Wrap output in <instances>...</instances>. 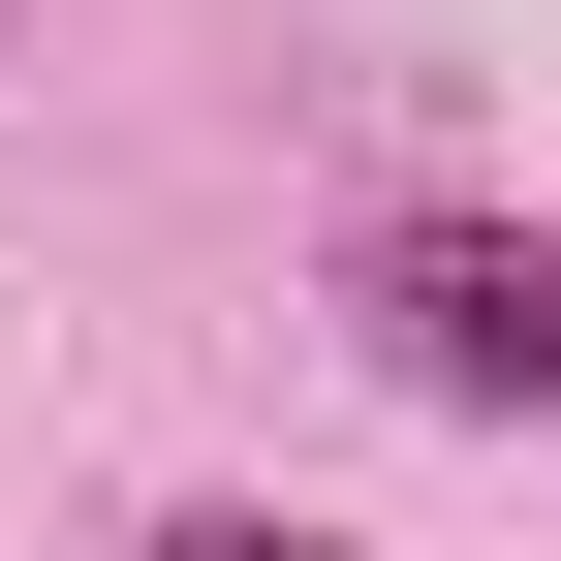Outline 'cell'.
<instances>
[{
  "label": "cell",
  "instance_id": "obj_1",
  "mask_svg": "<svg viewBox=\"0 0 561 561\" xmlns=\"http://www.w3.org/2000/svg\"><path fill=\"white\" fill-rule=\"evenodd\" d=\"M343 312H375L405 405H561V219H375Z\"/></svg>",
  "mask_w": 561,
  "mask_h": 561
},
{
  "label": "cell",
  "instance_id": "obj_2",
  "mask_svg": "<svg viewBox=\"0 0 561 561\" xmlns=\"http://www.w3.org/2000/svg\"><path fill=\"white\" fill-rule=\"evenodd\" d=\"M125 561H343L312 500H187V530H125Z\"/></svg>",
  "mask_w": 561,
  "mask_h": 561
}]
</instances>
